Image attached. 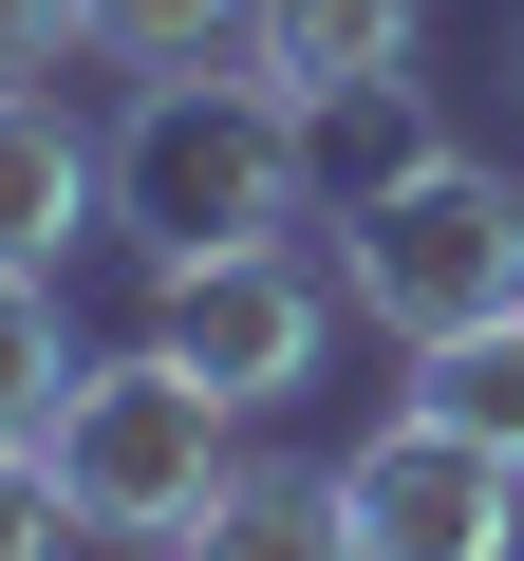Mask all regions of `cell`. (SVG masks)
<instances>
[{
	"instance_id": "1",
	"label": "cell",
	"mask_w": 524,
	"mask_h": 561,
	"mask_svg": "<svg viewBox=\"0 0 524 561\" xmlns=\"http://www.w3.org/2000/svg\"><path fill=\"white\" fill-rule=\"evenodd\" d=\"M300 187H319V113L262 76V57L132 76V131H113V225H132L150 262H206V243H300Z\"/></svg>"
},
{
	"instance_id": "2",
	"label": "cell",
	"mask_w": 524,
	"mask_h": 561,
	"mask_svg": "<svg viewBox=\"0 0 524 561\" xmlns=\"http://www.w3.org/2000/svg\"><path fill=\"white\" fill-rule=\"evenodd\" d=\"M338 300H356L375 337H412V356L524 319V187H505L487 150H394V169L338 206Z\"/></svg>"
},
{
	"instance_id": "3",
	"label": "cell",
	"mask_w": 524,
	"mask_h": 561,
	"mask_svg": "<svg viewBox=\"0 0 524 561\" xmlns=\"http://www.w3.org/2000/svg\"><path fill=\"white\" fill-rule=\"evenodd\" d=\"M225 393L150 337V356H94L76 412H57V486H76V542H187L225 505Z\"/></svg>"
},
{
	"instance_id": "4",
	"label": "cell",
	"mask_w": 524,
	"mask_h": 561,
	"mask_svg": "<svg viewBox=\"0 0 524 561\" xmlns=\"http://www.w3.org/2000/svg\"><path fill=\"white\" fill-rule=\"evenodd\" d=\"M150 337L225 393V412H282L338 337V262L300 243H206V262H150Z\"/></svg>"
},
{
	"instance_id": "5",
	"label": "cell",
	"mask_w": 524,
	"mask_h": 561,
	"mask_svg": "<svg viewBox=\"0 0 524 561\" xmlns=\"http://www.w3.org/2000/svg\"><path fill=\"white\" fill-rule=\"evenodd\" d=\"M338 505H356V561H524V449H487L449 412L356 431Z\"/></svg>"
},
{
	"instance_id": "6",
	"label": "cell",
	"mask_w": 524,
	"mask_h": 561,
	"mask_svg": "<svg viewBox=\"0 0 524 561\" xmlns=\"http://www.w3.org/2000/svg\"><path fill=\"white\" fill-rule=\"evenodd\" d=\"M243 57L282 76L300 113H375L431 57V0H243Z\"/></svg>"
},
{
	"instance_id": "7",
	"label": "cell",
	"mask_w": 524,
	"mask_h": 561,
	"mask_svg": "<svg viewBox=\"0 0 524 561\" xmlns=\"http://www.w3.org/2000/svg\"><path fill=\"white\" fill-rule=\"evenodd\" d=\"M94 206H113V150H94L38 76H0V262H38V280H57V262L94 243Z\"/></svg>"
},
{
	"instance_id": "8",
	"label": "cell",
	"mask_w": 524,
	"mask_h": 561,
	"mask_svg": "<svg viewBox=\"0 0 524 561\" xmlns=\"http://www.w3.org/2000/svg\"><path fill=\"white\" fill-rule=\"evenodd\" d=\"M169 561H356V505H338V468H225V505Z\"/></svg>"
},
{
	"instance_id": "9",
	"label": "cell",
	"mask_w": 524,
	"mask_h": 561,
	"mask_svg": "<svg viewBox=\"0 0 524 561\" xmlns=\"http://www.w3.org/2000/svg\"><path fill=\"white\" fill-rule=\"evenodd\" d=\"M76 319H57V280L38 262H0V449H57V412H76Z\"/></svg>"
},
{
	"instance_id": "10",
	"label": "cell",
	"mask_w": 524,
	"mask_h": 561,
	"mask_svg": "<svg viewBox=\"0 0 524 561\" xmlns=\"http://www.w3.org/2000/svg\"><path fill=\"white\" fill-rule=\"evenodd\" d=\"M412 412H449V431H487V449H524V319H487V337H449V356H412Z\"/></svg>"
},
{
	"instance_id": "11",
	"label": "cell",
	"mask_w": 524,
	"mask_h": 561,
	"mask_svg": "<svg viewBox=\"0 0 524 561\" xmlns=\"http://www.w3.org/2000/svg\"><path fill=\"white\" fill-rule=\"evenodd\" d=\"M94 57H132V76H187V57H243V0H94Z\"/></svg>"
},
{
	"instance_id": "12",
	"label": "cell",
	"mask_w": 524,
	"mask_h": 561,
	"mask_svg": "<svg viewBox=\"0 0 524 561\" xmlns=\"http://www.w3.org/2000/svg\"><path fill=\"white\" fill-rule=\"evenodd\" d=\"M76 542V486H57V449H0V561H57Z\"/></svg>"
},
{
	"instance_id": "13",
	"label": "cell",
	"mask_w": 524,
	"mask_h": 561,
	"mask_svg": "<svg viewBox=\"0 0 524 561\" xmlns=\"http://www.w3.org/2000/svg\"><path fill=\"white\" fill-rule=\"evenodd\" d=\"M94 38V0H0V76H38V57H76Z\"/></svg>"
},
{
	"instance_id": "14",
	"label": "cell",
	"mask_w": 524,
	"mask_h": 561,
	"mask_svg": "<svg viewBox=\"0 0 524 561\" xmlns=\"http://www.w3.org/2000/svg\"><path fill=\"white\" fill-rule=\"evenodd\" d=\"M505 94H524V20H505Z\"/></svg>"
}]
</instances>
